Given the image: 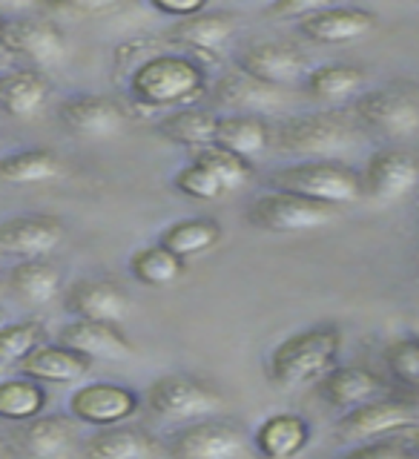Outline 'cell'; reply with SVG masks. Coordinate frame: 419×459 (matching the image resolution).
Returning a JSON list of instances; mask_svg holds the SVG:
<instances>
[{
  "mask_svg": "<svg viewBox=\"0 0 419 459\" xmlns=\"http://www.w3.org/2000/svg\"><path fill=\"white\" fill-rule=\"evenodd\" d=\"M267 190L293 193L327 207H348L365 198L362 172L342 161H296L267 172Z\"/></svg>",
  "mask_w": 419,
  "mask_h": 459,
  "instance_id": "277c9868",
  "label": "cell"
},
{
  "mask_svg": "<svg viewBox=\"0 0 419 459\" xmlns=\"http://www.w3.org/2000/svg\"><path fill=\"white\" fill-rule=\"evenodd\" d=\"M172 186H176L181 195L196 198V201H219L227 193L222 186V181L198 161H190V164H184L181 169H176V176H172Z\"/></svg>",
  "mask_w": 419,
  "mask_h": 459,
  "instance_id": "f35d334b",
  "label": "cell"
},
{
  "mask_svg": "<svg viewBox=\"0 0 419 459\" xmlns=\"http://www.w3.org/2000/svg\"><path fill=\"white\" fill-rule=\"evenodd\" d=\"M339 459H416L408 439H373L359 442L356 448L345 451Z\"/></svg>",
  "mask_w": 419,
  "mask_h": 459,
  "instance_id": "ab89813d",
  "label": "cell"
},
{
  "mask_svg": "<svg viewBox=\"0 0 419 459\" xmlns=\"http://www.w3.org/2000/svg\"><path fill=\"white\" fill-rule=\"evenodd\" d=\"M49 98H52V81L40 69L12 66L0 78V107H4L9 118L35 121L47 109Z\"/></svg>",
  "mask_w": 419,
  "mask_h": 459,
  "instance_id": "603a6c76",
  "label": "cell"
},
{
  "mask_svg": "<svg viewBox=\"0 0 419 459\" xmlns=\"http://www.w3.org/2000/svg\"><path fill=\"white\" fill-rule=\"evenodd\" d=\"M334 219H336V207H327L319 204V201L282 193V190H265L253 195L248 210H244V221L253 230H262V233H273V236L310 233V230L334 224Z\"/></svg>",
  "mask_w": 419,
  "mask_h": 459,
  "instance_id": "52a82bcc",
  "label": "cell"
},
{
  "mask_svg": "<svg viewBox=\"0 0 419 459\" xmlns=\"http://www.w3.org/2000/svg\"><path fill=\"white\" fill-rule=\"evenodd\" d=\"M236 14L227 9H205L176 23L167 32V40L176 49H187L196 55L198 61H205L207 66H215L219 61V52L230 43V38L236 35Z\"/></svg>",
  "mask_w": 419,
  "mask_h": 459,
  "instance_id": "e0dca14e",
  "label": "cell"
},
{
  "mask_svg": "<svg viewBox=\"0 0 419 459\" xmlns=\"http://www.w3.org/2000/svg\"><path fill=\"white\" fill-rule=\"evenodd\" d=\"M322 4H310V0H282V4H270L265 6V14L273 21H282V23H301L308 21L313 12H319Z\"/></svg>",
  "mask_w": 419,
  "mask_h": 459,
  "instance_id": "60d3db41",
  "label": "cell"
},
{
  "mask_svg": "<svg viewBox=\"0 0 419 459\" xmlns=\"http://www.w3.org/2000/svg\"><path fill=\"white\" fill-rule=\"evenodd\" d=\"M359 138V124L354 115L336 109L305 112L282 118L273 126V147L299 161H336Z\"/></svg>",
  "mask_w": 419,
  "mask_h": 459,
  "instance_id": "3957f363",
  "label": "cell"
},
{
  "mask_svg": "<svg viewBox=\"0 0 419 459\" xmlns=\"http://www.w3.org/2000/svg\"><path fill=\"white\" fill-rule=\"evenodd\" d=\"M81 445V422L72 413H43L23 422L14 434V448L23 459H69Z\"/></svg>",
  "mask_w": 419,
  "mask_h": 459,
  "instance_id": "2e32d148",
  "label": "cell"
},
{
  "mask_svg": "<svg viewBox=\"0 0 419 459\" xmlns=\"http://www.w3.org/2000/svg\"><path fill=\"white\" fill-rule=\"evenodd\" d=\"M0 52H4V66L12 69V61L29 69H52L61 66L69 55V38L61 21L49 18L40 6L29 14L6 18L0 26Z\"/></svg>",
  "mask_w": 419,
  "mask_h": 459,
  "instance_id": "5b68a950",
  "label": "cell"
},
{
  "mask_svg": "<svg viewBox=\"0 0 419 459\" xmlns=\"http://www.w3.org/2000/svg\"><path fill=\"white\" fill-rule=\"evenodd\" d=\"M408 445H411V451H414V456L419 459V428L414 430V434L408 437Z\"/></svg>",
  "mask_w": 419,
  "mask_h": 459,
  "instance_id": "ee69618b",
  "label": "cell"
},
{
  "mask_svg": "<svg viewBox=\"0 0 419 459\" xmlns=\"http://www.w3.org/2000/svg\"><path fill=\"white\" fill-rule=\"evenodd\" d=\"M92 370V359L66 348V344H43L29 359L18 365L21 377H29L40 385H75Z\"/></svg>",
  "mask_w": 419,
  "mask_h": 459,
  "instance_id": "4316f807",
  "label": "cell"
},
{
  "mask_svg": "<svg viewBox=\"0 0 419 459\" xmlns=\"http://www.w3.org/2000/svg\"><path fill=\"white\" fill-rule=\"evenodd\" d=\"M64 310L72 319L121 325L133 310V299L112 279H75L64 290Z\"/></svg>",
  "mask_w": 419,
  "mask_h": 459,
  "instance_id": "9a60e30c",
  "label": "cell"
},
{
  "mask_svg": "<svg viewBox=\"0 0 419 459\" xmlns=\"http://www.w3.org/2000/svg\"><path fill=\"white\" fill-rule=\"evenodd\" d=\"M365 72L354 64H319L308 72V78L301 81L305 92L319 100V104H342V100H354L365 90Z\"/></svg>",
  "mask_w": 419,
  "mask_h": 459,
  "instance_id": "f546056e",
  "label": "cell"
},
{
  "mask_svg": "<svg viewBox=\"0 0 419 459\" xmlns=\"http://www.w3.org/2000/svg\"><path fill=\"white\" fill-rule=\"evenodd\" d=\"M0 459H23V456L14 445H4V448H0Z\"/></svg>",
  "mask_w": 419,
  "mask_h": 459,
  "instance_id": "7bdbcfd3",
  "label": "cell"
},
{
  "mask_svg": "<svg viewBox=\"0 0 419 459\" xmlns=\"http://www.w3.org/2000/svg\"><path fill=\"white\" fill-rule=\"evenodd\" d=\"M215 143L253 164L273 147V126L262 115H222Z\"/></svg>",
  "mask_w": 419,
  "mask_h": 459,
  "instance_id": "83f0119b",
  "label": "cell"
},
{
  "mask_svg": "<svg viewBox=\"0 0 419 459\" xmlns=\"http://www.w3.org/2000/svg\"><path fill=\"white\" fill-rule=\"evenodd\" d=\"M416 428H419V413L414 405L402 399L380 396L368 402V405H359L348 413H342L334 422V434L345 442H373Z\"/></svg>",
  "mask_w": 419,
  "mask_h": 459,
  "instance_id": "30bf717a",
  "label": "cell"
},
{
  "mask_svg": "<svg viewBox=\"0 0 419 459\" xmlns=\"http://www.w3.org/2000/svg\"><path fill=\"white\" fill-rule=\"evenodd\" d=\"M359 129L380 138H414L419 135V92L402 86L368 90L351 104Z\"/></svg>",
  "mask_w": 419,
  "mask_h": 459,
  "instance_id": "ba28073f",
  "label": "cell"
},
{
  "mask_svg": "<svg viewBox=\"0 0 419 459\" xmlns=\"http://www.w3.org/2000/svg\"><path fill=\"white\" fill-rule=\"evenodd\" d=\"M155 241L187 262V258L205 255L219 247L222 224L210 219V215H190V219H179V221L167 224Z\"/></svg>",
  "mask_w": 419,
  "mask_h": 459,
  "instance_id": "4dcf8cb0",
  "label": "cell"
},
{
  "mask_svg": "<svg viewBox=\"0 0 419 459\" xmlns=\"http://www.w3.org/2000/svg\"><path fill=\"white\" fill-rule=\"evenodd\" d=\"M49 405V391L47 385H40L29 377H6L0 382V416L6 422H32L43 416Z\"/></svg>",
  "mask_w": 419,
  "mask_h": 459,
  "instance_id": "d6a6232c",
  "label": "cell"
},
{
  "mask_svg": "<svg viewBox=\"0 0 419 459\" xmlns=\"http://www.w3.org/2000/svg\"><path fill=\"white\" fill-rule=\"evenodd\" d=\"M419 186V158L402 147L377 150L362 169V190L371 204H397Z\"/></svg>",
  "mask_w": 419,
  "mask_h": 459,
  "instance_id": "7c38bea8",
  "label": "cell"
},
{
  "mask_svg": "<svg viewBox=\"0 0 419 459\" xmlns=\"http://www.w3.org/2000/svg\"><path fill=\"white\" fill-rule=\"evenodd\" d=\"M190 161L205 164L213 176L222 181L227 193L241 190V186H248L256 178V169L250 161H244V158H239L236 152L219 147V143H210V147H201V150L190 152Z\"/></svg>",
  "mask_w": 419,
  "mask_h": 459,
  "instance_id": "e575fe53",
  "label": "cell"
},
{
  "mask_svg": "<svg viewBox=\"0 0 419 459\" xmlns=\"http://www.w3.org/2000/svg\"><path fill=\"white\" fill-rule=\"evenodd\" d=\"M66 227L61 219L47 212H23L9 215L0 224V250L14 258H43L64 241Z\"/></svg>",
  "mask_w": 419,
  "mask_h": 459,
  "instance_id": "ffe728a7",
  "label": "cell"
},
{
  "mask_svg": "<svg viewBox=\"0 0 419 459\" xmlns=\"http://www.w3.org/2000/svg\"><path fill=\"white\" fill-rule=\"evenodd\" d=\"M210 66L196 55L181 49H167L127 78V92L133 107L147 115H167L193 107L198 98L210 95Z\"/></svg>",
  "mask_w": 419,
  "mask_h": 459,
  "instance_id": "6da1fadb",
  "label": "cell"
},
{
  "mask_svg": "<svg viewBox=\"0 0 419 459\" xmlns=\"http://www.w3.org/2000/svg\"><path fill=\"white\" fill-rule=\"evenodd\" d=\"M310 422L305 416L279 411L265 416L253 430V451L258 459H293L310 445Z\"/></svg>",
  "mask_w": 419,
  "mask_h": 459,
  "instance_id": "cb8c5ba5",
  "label": "cell"
},
{
  "mask_svg": "<svg viewBox=\"0 0 419 459\" xmlns=\"http://www.w3.org/2000/svg\"><path fill=\"white\" fill-rule=\"evenodd\" d=\"M47 342V327L38 319H23V322H12L0 330V362L4 368L21 365L23 359L32 356L38 348H43Z\"/></svg>",
  "mask_w": 419,
  "mask_h": 459,
  "instance_id": "d590c367",
  "label": "cell"
},
{
  "mask_svg": "<svg viewBox=\"0 0 419 459\" xmlns=\"http://www.w3.org/2000/svg\"><path fill=\"white\" fill-rule=\"evenodd\" d=\"M150 6L161 14V18H172L176 23H181V21L193 18V14L207 9V4H201V0H153Z\"/></svg>",
  "mask_w": 419,
  "mask_h": 459,
  "instance_id": "b9f144b4",
  "label": "cell"
},
{
  "mask_svg": "<svg viewBox=\"0 0 419 459\" xmlns=\"http://www.w3.org/2000/svg\"><path fill=\"white\" fill-rule=\"evenodd\" d=\"M380 18L377 12L362 9V6H330L322 4L319 12H313L308 21H301L296 29L299 35L319 43V47H342V43L362 40L377 29Z\"/></svg>",
  "mask_w": 419,
  "mask_h": 459,
  "instance_id": "d6986e66",
  "label": "cell"
},
{
  "mask_svg": "<svg viewBox=\"0 0 419 459\" xmlns=\"http://www.w3.org/2000/svg\"><path fill=\"white\" fill-rule=\"evenodd\" d=\"M144 405L161 420L196 422L222 413L227 408V399L213 382L198 379L193 373H164L147 385Z\"/></svg>",
  "mask_w": 419,
  "mask_h": 459,
  "instance_id": "8992f818",
  "label": "cell"
},
{
  "mask_svg": "<svg viewBox=\"0 0 419 459\" xmlns=\"http://www.w3.org/2000/svg\"><path fill=\"white\" fill-rule=\"evenodd\" d=\"M57 342L83 353L92 362H98V359H104V362H121V359L135 356V344L121 330V325H107V322L75 319L57 330Z\"/></svg>",
  "mask_w": 419,
  "mask_h": 459,
  "instance_id": "7402d4cb",
  "label": "cell"
},
{
  "mask_svg": "<svg viewBox=\"0 0 419 459\" xmlns=\"http://www.w3.org/2000/svg\"><path fill=\"white\" fill-rule=\"evenodd\" d=\"M388 373L406 387H419V336L394 339L382 353Z\"/></svg>",
  "mask_w": 419,
  "mask_h": 459,
  "instance_id": "74e56055",
  "label": "cell"
},
{
  "mask_svg": "<svg viewBox=\"0 0 419 459\" xmlns=\"http://www.w3.org/2000/svg\"><path fill=\"white\" fill-rule=\"evenodd\" d=\"M129 273L144 287H170L179 279H184L187 262L176 253H170L158 241L144 244L133 255H129Z\"/></svg>",
  "mask_w": 419,
  "mask_h": 459,
  "instance_id": "836d02e7",
  "label": "cell"
},
{
  "mask_svg": "<svg viewBox=\"0 0 419 459\" xmlns=\"http://www.w3.org/2000/svg\"><path fill=\"white\" fill-rule=\"evenodd\" d=\"M55 118L69 135L83 141H107L127 129V109L109 95L75 92L55 109Z\"/></svg>",
  "mask_w": 419,
  "mask_h": 459,
  "instance_id": "8fae6325",
  "label": "cell"
},
{
  "mask_svg": "<svg viewBox=\"0 0 419 459\" xmlns=\"http://www.w3.org/2000/svg\"><path fill=\"white\" fill-rule=\"evenodd\" d=\"M164 445L155 442L144 428L115 425L98 428L81 445V459H155L161 456Z\"/></svg>",
  "mask_w": 419,
  "mask_h": 459,
  "instance_id": "d4e9b609",
  "label": "cell"
},
{
  "mask_svg": "<svg viewBox=\"0 0 419 459\" xmlns=\"http://www.w3.org/2000/svg\"><path fill=\"white\" fill-rule=\"evenodd\" d=\"M342 330L336 325H313L282 339L267 356V382L279 391H301L319 385L339 365Z\"/></svg>",
  "mask_w": 419,
  "mask_h": 459,
  "instance_id": "7a4b0ae2",
  "label": "cell"
},
{
  "mask_svg": "<svg viewBox=\"0 0 419 459\" xmlns=\"http://www.w3.org/2000/svg\"><path fill=\"white\" fill-rule=\"evenodd\" d=\"M64 176V164L52 150H18L4 155L0 161V178L12 186H29V184H49Z\"/></svg>",
  "mask_w": 419,
  "mask_h": 459,
  "instance_id": "1f68e13d",
  "label": "cell"
},
{
  "mask_svg": "<svg viewBox=\"0 0 419 459\" xmlns=\"http://www.w3.org/2000/svg\"><path fill=\"white\" fill-rule=\"evenodd\" d=\"M219 118L210 109H198V107H187V109H176L167 112L155 121V133L161 135L170 143H179L184 150H201L215 143V133H219Z\"/></svg>",
  "mask_w": 419,
  "mask_h": 459,
  "instance_id": "f1b7e54d",
  "label": "cell"
},
{
  "mask_svg": "<svg viewBox=\"0 0 419 459\" xmlns=\"http://www.w3.org/2000/svg\"><path fill=\"white\" fill-rule=\"evenodd\" d=\"M167 38H155V35H144V38H129L124 43H118L112 52V69L115 75H133V72L138 66H144L147 61H153V57H158L161 52L172 49L167 47Z\"/></svg>",
  "mask_w": 419,
  "mask_h": 459,
  "instance_id": "8d00e7d4",
  "label": "cell"
},
{
  "mask_svg": "<svg viewBox=\"0 0 419 459\" xmlns=\"http://www.w3.org/2000/svg\"><path fill=\"white\" fill-rule=\"evenodd\" d=\"M6 290L14 301L26 307H43L64 293V279L47 258H23L6 273Z\"/></svg>",
  "mask_w": 419,
  "mask_h": 459,
  "instance_id": "484cf974",
  "label": "cell"
},
{
  "mask_svg": "<svg viewBox=\"0 0 419 459\" xmlns=\"http://www.w3.org/2000/svg\"><path fill=\"white\" fill-rule=\"evenodd\" d=\"M385 391H388V385L380 373L362 365H336L319 385H316L319 399L327 408H334L339 413L368 405V402L380 399Z\"/></svg>",
  "mask_w": 419,
  "mask_h": 459,
  "instance_id": "44dd1931",
  "label": "cell"
},
{
  "mask_svg": "<svg viewBox=\"0 0 419 459\" xmlns=\"http://www.w3.org/2000/svg\"><path fill=\"white\" fill-rule=\"evenodd\" d=\"M248 451V434L233 420H196L172 430L164 442L170 459H241Z\"/></svg>",
  "mask_w": 419,
  "mask_h": 459,
  "instance_id": "9c48e42d",
  "label": "cell"
},
{
  "mask_svg": "<svg viewBox=\"0 0 419 459\" xmlns=\"http://www.w3.org/2000/svg\"><path fill=\"white\" fill-rule=\"evenodd\" d=\"M210 100L227 115H270L284 104L279 86H270L241 69H227L210 86Z\"/></svg>",
  "mask_w": 419,
  "mask_h": 459,
  "instance_id": "ac0fdd59",
  "label": "cell"
},
{
  "mask_svg": "<svg viewBox=\"0 0 419 459\" xmlns=\"http://www.w3.org/2000/svg\"><path fill=\"white\" fill-rule=\"evenodd\" d=\"M236 69L248 72V75L265 81L270 86H282L284 83H296L308 78V55L299 47L287 40H256L248 43L233 61Z\"/></svg>",
  "mask_w": 419,
  "mask_h": 459,
  "instance_id": "5bb4252c",
  "label": "cell"
},
{
  "mask_svg": "<svg viewBox=\"0 0 419 459\" xmlns=\"http://www.w3.org/2000/svg\"><path fill=\"white\" fill-rule=\"evenodd\" d=\"M141 396L133 387L118 382H90L81 385L69 394L66 411L75 416L81 425L98 428H115L127 425L141 408Z\"/></svg>",
  "mask_w": 419,
  "mask_h": 459,
  "instance_id": "4fadbf2b",
  "label": "cell"
}]
</instances>
